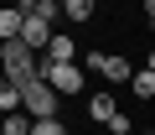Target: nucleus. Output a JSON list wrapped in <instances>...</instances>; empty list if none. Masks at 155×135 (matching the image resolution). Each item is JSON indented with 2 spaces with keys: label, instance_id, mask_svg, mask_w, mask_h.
<instances>
[{
  "label": "nucleus",
  "instance_id": "obj_15",
  "mask_svg": "<svg viewBox=\"0 0 155 135\" xmlns=\"http://www.w3.org/2000/svg\"><path fill=\"white\" fill-rule=\"evenodd\" d=\"M0 5H5V0H0Z\"/></svg>",
  "mask_w": 155,
  "mask_h": 135
},
{
  "label": "nucleus",
  "instance_id": "obj_13",
  "mask_svg": "<svg viewBox=\"0 0 155 135\" xmlns=\"http://www.w3.org/2000/svg\"><path fill=\"white\" fill-rule=\"evenodd\" d=\"M109 130H114V135H134V119H129V114H124V109H119V114H114V119H109Z\"/></svg>",
  "mask_w": 155,
  "mask_h": 135
},
{
  "label": "nucleus",
  "instance_id": "obj_11",
  "mask_svg": "<svg viewBox=\"0 0 155 135\" xmlns=\"http://www.w3.org/2000/svg\"><path fill=\"white\" fill-rule=\"evenodd\" d=\"M26 135H67V125L52 114V119H31V125H26Z\"/></svg>",
  "mask_w": 155,
  "mask_h": 135
},
{
  "label": "nucleus",
  "instance_id": "obj_4",
  "mask_svg": "<svg viewBox=\"0 0 155 135\" xmlns=\"http://www.w3.org/2000/svg\"><path fill=\"white\" fill-rule=\"evenodd\" d=\"M83 73H98L104 83H129L134 62H129V57H119V52H88V68H83Z\"/></svg>",
  "mask_w": 155,
  "mask_h": 135
},
{
  "label": "nucleus",
  "instance_id": "obj_2",
  "mask_svg": "<svg viewBox=\"0 0 155 135\" xmlns=\"http://www.w3.org/2000/svg\"><path fill=\"white\" fill-rule=\"evenodd\" d=\"M41 83H47V88H57V94L67 99V94H83L88 73H83L78 62H52V57H41Z\"/></svg>",
  "mask_w": 155,
  "mask_h": 135
},
{
  "label": "nucleus",
  "instance_id": "obj_12",
  "mask_svg": "<svg viewBox=\"0 0 155 135\" xmlns=\"http://www.w3.org/2000/svg\"><path fill=\"white\" fill-rule=\"evenodd\" d=\"M11 109H21V88L0 83V114H11Z\"/></svg>",
  "mask_w": 155,
  "mask_h": 135
},
{
  "label": "nucleus",
  "instance_id": "obj_14",
  "mask_svg": "<svg viewBox=\"0 0 155 135\" xmlns=\"http://www.w3.org/2000/svg\"><path fill=\"white\" fill-rule=\"evenodd\" d=\"M134 135H155V130H134Z\"/></svg>",
  "mask_w": 155,
  "mask_h": 135
},
{
  "label": "nucleus",
  "instance_id": "obj_5",
  "mask_svg": "<svg viewBox=\"0 0 155 135\" xmlns=\"http://www.w3.org/2000/svg\"><path fill=\"white\" fill-rule=\"evenodd\" d=\"M52 31H57V26H47L41 16H31V11H26V16H21V31H16V42H21V47H31V52H41Z\"/></svg>",
  "mask_w": 155,
  "mask_h": 135
},
{
  "label": "nucleus",
  "instance_id": "obj_3",
  "mask_svg": "<svg viewBox=\"0 0 155 135\" xmlns=\"http://www.w3.org/2000/svg\"><path fill=\"white\" fill-rule=\"evenodd\" d=\"M57 109H62V94H57V88H47L41 78L21 88V114H26V119H52Z\"/></svg>",
  "mask_w": 155,
  "mask_h": 135
},
{
  "label": "nucleus",
  "instance_id": "obj_7",
  "mask_svg": "<svg viewBox=\"0 0 155 135\" xmlns=\"http://www.w3.org/2000/svg\"><path fill=\"white\" fill-rule=\"evenodd\" d=\"M114 114H119V104H114V94H93V99H88V119H93V125H109Z\"/></svg>",
  "mask_w": 155,
  "mask_h": 135
},
{
  "label": "nucleus",
  "instance_id": "obj_1",
  "mask_svg": "<svg viewBox=\"0 0 155 135\" xmlns=\"http://www.w3.org/2000/svg\"><path fill=\"white\" fill-rule=\"evenodd\" d=\"M41 78V52L21 47L16 36L11 42H0V83H11V88H26Z\"/></svg>",
  "mask_w": 155,
  "mask_h": 135
},
{
  "label": "nucleus",
  "instance_id": "obj_8",
  "mask_svg": "<svg viewBox=\"0 0 155 135\" xmlns=\"http://www.w3.org/2000/svg\"><path fill=\"white\" fill-rule=\"evenodd\" d=\"M16 31H21V11L16 5H0V42H11Z\"/></svg>",
  "mask_w": 155,
  "mask_h": 135
},
{
  "label": "nucleus",
  "instance_id": "obj_10",
  "mask_svg": "<svg viewBox=\"0 0 155 135\" xmlns=\"http://www.w3.org/2000/svg\"><path fill=\"white\" fill-rule=\"evenodd\" d=\"M26 125H31V119H26L21 109H11V114H0V135H26Z\"/></svg>",
  "mask_w": 155,
  "mask_h": 135
},
{
  "label": "nucleus",
  "instance_id": "obj_6",
  "mask_svg": "<svg viewBox=\"0 0 155 135\" xmlns=\"http://www.w3.org/2000/svg\"><path fill=\"white\" fill-rule=\"evenodd\" d=\"M41 57H52V62H78V42H72L67 31H52L47 47H41Z\"/></svg>",
  "mask_w": 155,
  "mask_h": 135
},
{
  "label": "nucleus",
  "instance_id": "obj_9",
  "mask_svg": "<svg viewBox=\"0 0 155 135\" xmlns=\"http://www.w3.org/2000/svg\"><path fill=\"white\" fill-rule=\"evenodd\" d=\"M129 88H134L140 99H155V73H150V68H140V73H129Z\"/></svg>",
  "mask_w": 155,
  "mask_h": 135
}]
</instances>
